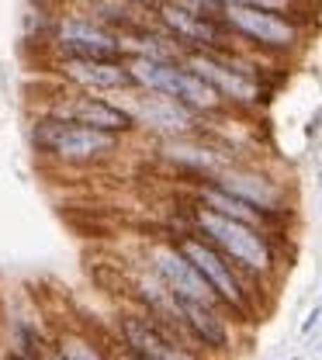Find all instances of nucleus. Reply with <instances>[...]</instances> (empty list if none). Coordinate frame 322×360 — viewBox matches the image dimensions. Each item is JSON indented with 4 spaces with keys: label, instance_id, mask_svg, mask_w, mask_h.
I'll return each mask as SVG.
<instances>
[{
    "label": "nucleus",
    "instance_id": "a211bd4d",
    "mask_svg": "<svg viewBox=\"0 0 322 360\" xmlns=\"http://www.w3.org/2000/svg\"><path fill=\"white\" fill-rule=\"evenodd\" d=\"M319 215H322V208H319Z\"/></svg>",
    "mask_w": 322,
    "mask_h": 360
},
{
    "label": "nucleus",
    "instance_id": "1a4fd4ad",
    "mask_svg": "<svg viewBox=\"0 0 322 360\" xmlns=\"http://www.w3.org/2000/svg\"><path fill=\"white\" fill-rule=\"evenodd\" d=\"M46 115L73 122V125H87V129H97V132H111V135L136 132V122H132V115L122 104H115L108 97H97V94H84V90H70V94L56 97L46 108Z\"/></svg>",
    "mask_w": 322,
    "mask_h": 360
},
{
    "label": "nucleus",
    "instance_id": "f257e3e1",
    "mask_svg": "<svg viewBox=\"0 0 322 360\" xmlns=\"http://www.w3.org/2000/svg\"><path fill=\"white\" fill-rule=\"evenodd\" d=\"M177 225L187 229V232H198L201 239H208L215 250H222L229 257L236 267L246 270L257 284H264V288L277 284L281 267H284V236L222 219V215H215L208 208H198L191 201H184V208L177 212Z\"/></svg>",
    "mask_w": 322,
    "mask_h": 360
},
{
    "label": "nucleus",
    "instance_id": "dca6fc26",
    "mask_svg": "<svg viewBox=\"0 0 322 360\" xmlns=\"http://www.w3.org/2000/svg\"><path fill=\"white\" fill-rule=\"evenodd\" d=\"M277 360H302V357H277Z\"/></svg>",
    "mask_w": 322,
    "mask_h": 360
},
{
    "label": "nucleus",
    "instance_id": "f03ea898",
    "mask_svg": "<svg viewBox=\"0 0 322 360\" xmlns=\"http://www.w3.org/2000/svg\"><path fill=\"white\" fill-rule=\"evenodd\" d=\"M174 246L194 264V270L205 277V284L215 291V298L222 302V309L236 322H257V315L264 309V284H257L243 267H236L222 250H215L208 239H201L198 232H187L181 225L170 229Z\"/></svg>",
    "mask_w": 322,
    "mask_h": 360
},
{
    "label": "nucleus",
    "instance_id": "6e6552de",
    "mask_svg": "<svg viewBox=\"0 0 322 360\" xmlns=\"http://www.w3.org/2000/svg\"><path fill=\"white\" fill-rule=\"evenodd\" d=\"M142 264L153 270L181 302H194V305H208V309H222V302L215 298V291L205 284V277L194 270V264L187 260L184 253L174 246L170 236H160L153 243H146ZM226 312V309H222Z\"/></svg>",
    "mask_w": 322,
    "mask_h": 360
},
{
    "label": "nucleus",
    "instance_id": "423d86ee",
    "mask_svg": "<svg viewBox=\"0 0 322 360\" xmlns=\"http://www.w3.org/2000/svg\"><path fill=\"white\" fill-rule=\"evenodd\" d=\"M49 42L56 45L59 59H97V63H125V39L87 14H59L52 21Z\"/></svg>",
    "mask_w": 322,
    "mask_h": 360
},
{
    "label": "nucleus",
    "instance_id": "f3484780",
    "mask_svg": "<svg viewBox=\"0 0 322 360\" xmlns=\"http://www.w3.org/2000/svg\"><path fill=\"white\" fill-rule=\"evenodd\" d=\"M319 191H322V167H319Z\"/></svg>",
    "mask_w": 322,
    "mask_h": 360
},
{
    "label": "nucleus",
    "instance_id": "9b49d317",
    "mask_svg": "<svg viewBox=\"0 0 322 360\" xmlns=\"http://www.w3.org/2000/svg\"><path fill=\"white\" fill-rule=\"evenodd\" d=\"M243 4H253V7H264V11H277V14H295V18H302V11H305L312 0H243Z\"/></svg>",
    "mask_w": 322,
    "mask_h": 360
},
{
    "label": "nucleus",
    "instance_id": "ddd939ff",
    "mask_svg": "<svg viewBox=\"0 0 322 360\" xmlns=\"http://www.w3.org/2000/svg\"><path fill=\"white\" fill-rule=\"evenodd\" d=\"M122 4H132V7L146 11V14H156V7H160L163 0H122Z\"/></svg>",
    "mask_w": 322,
    "mask_h": 360
},
{
    "label": "nucleus",
    "instance_id": "39448f33",
    "mask_svg": "<svg viewBox=\"0 0 322 360\" xmlns=\"http://www.w3.org/2000/svg\"><path fill=\"white\" fill-rule=\"evenodd\" d=\"M32 142H35L39 153H46L59 163H70V167L101 163V160H108L122 149V135L97 132V129L73 125V122H63V118H52V115H42L32 125Z\"/></svg>",
    "mask_w": 322,
    "mask_h": 360
},
{
    "label": "nucleus",
    "instance_id": "4468645a",
    "mask_svg": "<svg viewBox=\"0 0 322 360\" xmlns=\"http://www.w3.org/2000/svg\"><path fill=\"white\" fill-rule=\"evenodd\" d=\"M319 129H322V108L312 115V122L305 125V139H316V135H319Z\"/></svg>",
    "mask_w": 322,
    "mask_h": 360
},
{
    "label": "nucleus",
    "instance_id": "0eeeda50",
    "mask_svg": "<svg viewBox=\"0 0 322 360\" xmlns=\"http://www.w3.org/2000/svg\"><path fill=\"white\" fill-rule=\"evenodd\" d=\"M125 111L132 115L136 129L149 132L156 142H170V139H191L208 129L205 118H198L194 111H187L181 101L163 97V94H146V90H125Z\"/></svg>",
    "mask_w": 322,
    "mask_h": 360
},
{
    "label": "nucleus",
    "instance_id": "9d476101",
    "mask_svg": "<svg viewBox=\"0 0 322 360\" xmlns=\"http://www.w3.org/2000/svg\"><path fill=\"white\" fill-rule=\"evenodd\" d=\"M59 77L84 94H125L136 90L129 59L125 63H97V59H59Z\"/></svg>",
    "mask_w": 322,
    "mask_h": 360
},
{
    "label": "nucleus",
    "instance_id": "2eb2a0df",
    "mask_svg": "<svg viewBox=\"0 0 322 360\" xmlns=\"http://www.w3.org/2000/svg\"><path fill=\"white\" fill-rule=\"evenodd\" d=\"M111 360H139V357H136V354H129V350H125V347L118 343V347L111 350Z\"/></svg>",
    "mask_w": 322,
    "mask_h": 360
},
{
    "label": "nucleus",
    "instance_id": "f8f14e48",
    "mask_svg": "<svg viewBox=\"0 0 322 360\" xmlns=\"http://www.w3.org/2000/svg\"><path fill=\"white\" fill-rule=\"evenodd\" d=\"M319 322H322V305H316L312 312H309L305 319H302V329H298V333H302V336H309V333H312V329H316Z\"/></svg>",
    "mask_w": 322,
    "mask_h": 360
},
{
    "label": "nucleus",
    "instance_id": "6ab92c4d",
    "mask_svg": "<svg viewBox=\"0 0 322 360\" xmlns=\"http://www.w3.org/2000/svg\"><path fill=\"white\" fill-rule=\"evenodd\" d=\"M319 305H322V298H319Z\"/></svg>",
    "mask_w": 322,
    "mask_h": 360
},
{
    "label": "nucleus",
    "instance_id": "7ed1b4c3",
    "mask_svg": "<svg viewBox=\"0 0 322 360\" xmlns=\"http://www.w3.org/2000/svg\"><path fill=\"white\" fill-rule=\"evenodd\" d=\"M226 21H229L236 42L264 63H288L305 45V18H295V14L236 4L226 11Z\"/></svg>",
    "mask_w": 322,
    "mask_h": 360
},
{
    "label": "nucleus",
    "instance_id": "20e7f679",
    "mask_svg": "<svg viewBox=\"0 0 322 360\" xmlns=\"http://www.w3.org/2000/svg\"><path fill=\"white\" fill-rule=\"evenodd\" d=\"M215 184L226 187L229 194H236L239 201H246L250 208H257L260 215H267L281 236L288 232V225L295 219V191L267 163H260V160H239Z\"/></svg>",
    "mask_w": 322,
    "mask_h": 360
}]
</instances>
